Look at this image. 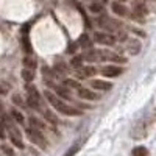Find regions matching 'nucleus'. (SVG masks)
Returning a JSON list of instances; mask_svg holds the SVG:
<instances>
[{
	"label": "nucleus",
	"mask_w": 156,
	"mask_h": 156,
	"mask_svg": "<svg viewBox=\"0 0 156 156\" xmlns=\"http://www.w3.org/2000/svg\"><path fill=\"white\" fill-rule=\"evenodd\" d=\"M45 97H47V100L53 105V108H56L59 112H62V114H66V115H80L81 112L78 111V109H75V108H72L70 105H66V103H62L58 97H55L51 92H45Z\"/></svg>",
	"instance_id": "obj_1"
},
{
	"label": "nucleus",
	"mask_w": 156,
	"mask_h": 156,
	"mask_svg": "<svg viewBox=\"0 0 156 156\" xmlns=\"http://www.w3.org/2000/svg\"><path fill=\"white\" fill-rule=\"evenodd\" d=\"M27 136L31 139V142H34L36 145H39L41 148H45L47 147V142H45V139H44V136L39 133V129H36V128H27Z\"/></svg>",
	"instance_id": "obj_2"
},
{
	"label": "nucleus",
	"mask_w": 156,
	"mask_h": 156,
	"mask_svg": "<svg viewBox=\"0 0 156 156\" xmlns=\"http://www.w3.org/2000/svg\"><path fill=\"white\" fill-rule=\"evenodd\" d=\"M97 23L100 25L101 28L109 30V31L119 30V27H120V23H119V22L114 20V19H111V17H108V16H101V17H98V19H97Z\"/></svg>",
	"instance_id": "obj_3"
},
{
	"label": "nucleus",
	"mask_w": 156,
	"mask_h": 156,
	"mask_svg": "<svg viewBox=\"0 0 156 156\" xmlns=\"http://www.w3.org/2000/svg\"><path fill=\"white\" fill-rule=\"evenodd\" d=\"M98 59L100 61H114V62H125L126 61L123 56L114 53V51H108V50H98Z\"/></svg>",
	"instance_id": "obj_4"
},
{
	"label": "nucleus",
	"mask_w": 156,
	"mask_h": 156,
	"mask_svg": "<svg viewBox=\"0 0 156 156\" xmlns=\"http://www.w3.org/2000/svg\"><path fill=\"white\" fill-rule=\"evenodd\" d=\"M94 39H95V42L98 44H103V45H114L115 44V37L112 34H108V33H100L97 31L94 34Z\"/></svg>",
	"instance_id": "obj_5"
},
{
	"label": "nucleus",
	"mask_w": 156,
	"mask_h": 156,
	"mask_svg": "<svg viewBox=\"0 0 156 156\" xmlns=\"http://www.w3.org/2000/svg\"><path fill=\"white\" fill-rule=\"evenodd\" d=\"M27 92H28V103L30 106L37 108L39 106V92L34 86H27Z\"/></svg>",
	"instance_id": "obj_6"
},
{
	"label": "nucleus",
	"mask_w": 156,
	"mask_h": 156,
	"mask_svg": "<svg viewBox=\"0 0 156 156\" xmlns=\"http://www.w3.org/2000/svg\"><path fill=\"white\" fill-rule=\"evenodd\" d=\"M9 139H11V142H12V144H14L17 148H23L20 134H19V131H17L14 126H9Z\"/></svg>",
	"instance_id": "obj_7"
},
{
	"label": "nucleus",
	"mask_w": 156,
	"mask_h": 156,
	"mask_svg": "<svg viewBox=\"0 0 156 156\" xmlns=\"http://www.w3.org/2000/svg\"><path fill=\"white\" fill-rule=\"evenodd\" d=\"M122 73V69L117 67V66H106L101 69V75L103 76H108V78H112V76H119Z\"/></svg>",
	"instance_id": "obj_8"
},
{
	"label": "nucleus",
	"mask_w": 156,
	"mask_h": 156,
	"mask_svg": "<svg viewBox=\"0 0 156 156\" xmlns=\"http://www.w3.org/2000/svg\"><path fill=\"white\" fill-rule=\"evenodd\" d=\"M111 9H112V12H115V14L120 16V17H123V16L128 14L126 6L122 5V3H119V2H112V3H111Z\"/></svg>",
	"instance_id": "obj_9"
},
{
	"label": "nucleus",
	"mask_w": 156,
	"mask_h": 156,
	"mask_svg": "<svg viewBox=\"0 0 156 156\" xmlns=\"http://www.w3.org/2000/svg\"><path fill=\"white\" fill-rule=\"evenodd\" d=\"M90 86H92L94 89H97V90H108V89L112 87L111 83L103 81V80H92V81H90Z\"/></svg>",
	"instance_id": "obj_10"
},
{
	"label": "nucleus",
	"mask_w": 156,
	"mask_h": 156,
	"mask_svg": "<svg viewBox=\"0 0 156 156\" xmlns=\"http://www.w3.org/2000/svg\"><path fill=\"white\" fill-rule=\"evenodd\" d=\"M78 95H80L81 98H84V100H97L98 98V95L95 92H92V90H89V89H84V87L78 89Z\"/></svg>",
	"instance_id": "obj_11"
},
{
	"label": "nucleus",
	"mask_w": 156,
	"mask_h": 156,
	"mask_svg": "<svg viewBox=\"0 0 156 156\" xmlns=\"http://www.w3.org/2000/svg\"><path fill=\"white\" fill-rule=\"evenodd\" d=\"M128 51L131 55H139V51H140V42L137 41V39H131V41L128 42Z\"/></svg>",
	"instance_id": "obj_12"
},
{
	"label": "nucleus",
	"mask_w": 156,
	"mask_h": 156,
	"mask_svg": "<svg viewBox=\"0 0 156 156\" xmlns=\"http://www.w3.org/2000/svg\"><path fill=\"white\" fill-rule=\"evenodd\" d=\"M133 12L136 16H145L147 14V8H145V3L144 2H136L133 5Z\"/></svg>",
	"instance_id": "obj_13"
},
{
	"label": "nucleus",
	"mask_w": 156,
	"mask_h": 156,
	"mask_svg": "<svg viewBox=\"0 0 156 156\" xmlns=\"http://www.w3.org/2000/svg\"><path fill=\"white\" fill-rule=\"evenodd\" d=\"M78 45L83 47V48H90V47H92V41L89 39L87 34H81L80 39H78Z\"/></svg>",
	"instance_id": "obj_14"
},
{
	"label": "nucleus",
	"mask_w": 156,
	"mask_h": 156,
	"mask_svg": "<svg viewBox=\"0 0 156 156\" xmlns=\"http://www.w3.org/2000/svg\"><path fill=\"white\" fill-rule=\"evenodd\" d=\"M95 72H97V70H95L94 67H89V66H87V67H83L81 70H78L76 75L80 76V78H81V76L86 78V76H90V75H95Z\"/></svg>",
	"instance_id": "obj_15"
},
{
	"label": "nucleus",
	"mask_w": 156,
	"mask_h": 156,
	"mask_svg": "<svg viewBox=\"0 0 156 156\" xmlns=\"http://www.w3.org/2000/svg\"><path fill=\"white\" fill-rule=\"evenodd\" d=\"M23 66H25V69H30V70L36 69V59L31 58V56L23 58Z\"/></svg>",
	"instance_id": "obj_16"
},
{
	"label": "nucleus",
	"mask_w": 156,
	"mask_h": 156,
	"mask_svg": "<svg viewBox=\"0 0 156 156\" xmlns=\"http://www.w3.org/2000/svg\"><path fill=\"white\" fill-rule=\"evenodd\" d=\"M147 154H148V150L145 147H136L131 151V156H147Z\"/></svg>",
	"instance_id": "obj_17"
},
{
	"label": "nucleus",
	"mask_w": 156,
	"mask_h": 156,
	"mask_svg": "<svg viewBox=\"0 0 156 156\" xmlns=\"http://www.w3.org/2000/svg\"><path fill=\"white\" fill-rule=\"evenodd\" d=\"M56 94H58V95H61L62 98H66V100H70V98H72L70 92H67V89H64V87H61V86H58V87H56Z\"/></svg>",
	"instance_id": "obj_18"
},
{
	"label": "nucleus",
	"mask_w": 156,
	"mask_h": 156,
	"mask_svg": "<svg viewBox=\"0 0 156 156\" xmlns=\"http://www.w3.org/2000/svg\"><path fill=\"white\" fill-rule=\"evenodd\" d=\"M22 78H23L25 81H33V78H34L33 70H30V69H23V70H22Z\"/></svg>",
	"instance_id": "obj_19"
},
{
	"label": "nucleus",
	"mask_w": 156,
	"mask_h": 156,
	"mask_svg": "<svg viewBox=\"0 0 156 156\" xmlns=\"http://www.w3.org/2000/svg\"><path fill=\"white\" fill-rule=\"evenodd\" d=\"M22 45H23V50L27 51L28 55H30L31 51H33V48H31V44H30V39H28L27 36H23V37H22Z\"/></svg>",
	"instance_id": "obj_20"
},
{
	"label": "nucleus",
	"mask_w": 156,
	"mask_h": 156,
	"mask_svg": "<svg viewBox=\"0 0 156 156\" xmlns=\"http://www.w3.org/2000/svg\"><path fill=\"white\" fill-rule=\"evenodd\" d=\"M78 150H80V142H76V144H73L67 151H66V154L64 156H75V153H78Z\"/></svg>",
	"instance_id": "obj_21"
},
{
	"label": "nucleus",
	"mask_w": 156,
	"mask_h": 156,
	"mask_svg": "<svg viewBox=\"0 0 156 156\" xmlns=\"http://www.w3.org/2000/svg\"><path fill=\"white\" fill-rule=\"evenodd\" d=\"M70 66H73V67H81V66H83V55H81V56H75V58H72Z\"/></svg>",
	"instance_id": "obj_22"
},
{
	"label": "nucleus",
	"mask_w": 156,
	"mask_h": 156,
	"mask_svg": "<svg viewBox=\"0 0 156 156\" xmlns=\"http://www.w3.org/2000/svg\"><path fill=\"white\" fill-rule=\"evenodd\" d=\"M64 84L67 87H73V89H80V83L75 80H64Z\"/></svg>",
	"instance_id": "obj_23"
},
{
	"label": "nucleus",
	"mask_w": 156,
	"mask_h": 156,
	"mask_svg": "<svg viewBox=\"0 0 156 156\" xmlns=\"http://www.w3.org/2000/svg\"><path fill=\"white\" fill-rule=\"evenodd\" d=\"M11 114H12V117H14V120H17L19 123H23V115H22L19 111L12 109V111H11Z\"/></svg>",
	"instance_id": "obj_24"
},
{
	"label": "nucleus",
	"mask_w": 156,
	"mask_h": 156,
	"mask_svg": "<svg viewBox=\"0 0 156 156\" xmlns=\"http://www.w3.org/2000/svg\"><path fill=\"white\" fill-rule=\"evenodd\" d=\"M89 9L92 11V12H97V14H98V12H103V6L100 3H92V5L89 6Z\"/></svg>",
	"instance_id": "obj_25"
},
{
	"label": "nucleus",
	"mask_w": 156,
	"mask_h": 156,
	"mask_svg": "<svg viewBox=\"0 0 156 156\" xmlns=\"http://www.w3.org/2000/svg\"><path fill=\"white\" fill-rule=\"evenodd\" d=\"M44 115H45V119H47L48 122H51V123H53V125L56 123V119H55V117H53V114H51L50 111H45V114H44Z\"/></svg>",
	"instance_id": "obj_26"
},
{
	"label": "nucleus",
	"mask_w": 156,
	"mask_h": 156,
	"mask_svg": "<svg viewBox=\"0 0 156 156\" xmlns=\"http://www.w3.org/2000/svg\"><path fill=\"white\" fill-rule=\"evenodd\" d=\"M12 101H14L16 105H19V106H23V101H22V98H20L19 95H14V97H12Z\"/></svg>",
	"instance_id": "obj_27"
},
{
	"label": "nucleus",
	"mask_w": 156,
	"mask_h": 156,
	"mask_svg": "<svg viewBox=\"0 0 156 156\" xmlns=\"http://www.w3.org/2000/svg\"><path fill=\"white\" fill-rule=\"evenodd\" d=\"M2 148H3V151H5V153H6L8 156H12V150H11V148H8L6 145H3Z\"/></svg>",
	"instance_id": "obj_28"
},
{
	"label": "nucleus",
	"mask_w": 156,
	"mask_h": 156,
	"mask_svg": "<svg viewBox=\"0 0 156 156\" xmlns=\"http://www.w3.org/2000/svg\"><path fill=\"white\" fill-rule=\"evenodd\" d=\"M119 39H120V41H125V39H126V34L122 31V33H119Z\"/></svg>",
	"instance_id": "obj_29"
},
{
	"label": "nucleus",
	"mask_w": 156,
	"mask_h": 156,
	"mask_svg": "<svg viewBox=\"0 0 156 156\" xmlns=\"http://www.w3.org/2000/svg\"><path fill=\"white\" fill-rule=\"evenodd\" d=\"M0 137H2V139L5 137V133H3V129H2V128H0Z\"/></svg>",
	"instance_id": "obj_30"
}]
</instances>
